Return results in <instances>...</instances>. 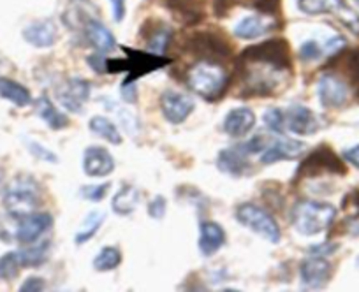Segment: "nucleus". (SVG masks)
I'll use <instances>...</instances> for the list:
<instances>
[{
  "label": "nucleus",
  "instance_id": "f257e3e1",
  "mask_svg": "<svg viewBox=\"0 0 359 292\" xmlns=\"http://www.w3.org/2000/svg\"><path fill=\"white\" fill-rule=\"evenodd\" d=\"M238 74L247 95H269L280 90L292 76L287 41L271 39L247 48L238 58Z\"/></svg>",
  "mask_w": 359,
  "mask_h": 292
},
{
  "label": "nucleus",
  "instance_id": "f03ea898",
  "mask_svg": "<svg viewBox=\"0 0 359 292\" xmlns=\"http://www.w3.org/2000/svg\"><path fill=\"white\" fill-rule=\"evenodd\" d=\"M187 83L199 97L215 102L229 87V74L219 62L199 60L189 69Z\"/></svg>",
  "mask_w": 359,
  "mask_h": 292
},
{
  "label": "nucleus",
  "instance_id": "7ed1b4c3",
  "mask_svg": "<svg viewBox=\"0 0 359 292\" xmlns=\"http://www.w3.org/2000/svg\"><path fill=\"white\" fill-rule=\"evenodd\" d=\"M337 218V208L323 201H298L292 206L291 222L303 236H316L327 231Z\"/></svg>",
  "mask_w": 359,
  "mask_h": 292
},
{
  "label": "nucleus",
  "instance_id": "20e7f679",
  "mask_svg": "<svg viewBox=\"0 0 359 292\" xmlns=\"http://www.w3.org/2000/svg\"><path fill=\"white\" fill-rule=\"evenodd\" d=\"M123 53L127 55V58H111V60H106V72L109 74H115V72L127 71L129 76L123 81L127 83H134L136 80L143 78L148 72H154L157 69L165 67L169 64V58L162 57V55L151 53V51H143V50H133V48H122Z\"/></svg>",
  "mask_w": 359,
  "mask_h": 292
},
{
  "label": "nucleus",
  "instance_id": "39448f33",
  "mask_svg": "<svg viewBox=\"0 0 359 292\" xmlns=\"http://www.w3.org/2000/svg\"><path fill=\"white\" fill-rule=\"evenodd\" d=\"M41 204L39 183L30 176H18L8 185L4 192V206L9 215L22 218L34 213Z\"/></svg>",
  "mask_w": 359,
  "mask_h": 292
},
{
  "label": "nucleus",
  "instance_id": "423d86ee",
  "mask_svg": "<svg viewBox=\"0 0 359 292\" xmlns=\"http://www.w3.org/2000/svg\"><path fill=\"white\" fill-rule=\"evenodd\" d=\"M236 221L241 225H245L247 229H250L252 232L259 235L261 238H264L266 242H269L271 245H277L280 243L282 232L280 225L277 224V221L273 218V215H269L264 208L254 204V202H243L236 208L234 211Z\"/></svg>",
  "mask_w": 359,
  "mask_h": 292
},
{
  "label": "nucleus",
  "instance_id": "0eeeda50",
  "mask_svg": "<svg viewBox=\"0 0 359 292\" xmlns=\"http://www.w3.org/2000/svg\"><path fill=\"white\" fill-rule=\"evenodd\" d=\"M298 9L305 15H334L354 36H359V15L347 0H298Z\"/></svg>",
  "mask_w": 359,
  "mask_h": 292
},
{
  "label": "nucleus",
  "instance_id": "6e6552de",
  "mask_svg": "<svg viewBox=\"0 0 359 292\" xmlns=\"http://www.w3.org/2000/svg\"><path fill=\"white\" fill-rule=\"evenodd\" d=\"M333 173V174H345V166L337 153L331 152L327 146L317 148L316 152L310 153L302 166L298 167V178L302 176H317V174Z\"/></svg>",
  "mask_w": 359,
  "mask_h": 292
},
{
  "label": "nucleus",
  "instance_id": "1a4fd4ad",
  "mask_svg": "<svg viewBox=\"0 0 359 292\" xmlns=\"http://www.w3.org/2000/svg\"><path fill=\"white\" fill-rule=\"evenodd\" d=\"M187 48L201 60H219L231 55V46L224 37L213 32H198L189 39Z\"/></svg>",
  "mask_w": 359,
  "mask_h": 292
},
{
  "label": "nucleus",
  "instance_id": "9d476101",
  "mask_svg": "<svg viewBox=\"0 0 359 292\" xmlns=\"http://www.w3.org/2000/svg\"><path fill=\"white\" fill-rule=\"evenodd\" d=\"M92 85L83 78H69L57 88V101L71 113H81L90 99Z\"/></svg>",
  "mask_w": 359,
  "mask_h": 292
},
{
  "label": "nucleus",
  "instance_id": "9b49d317",
  "mask_svg": "<svg viewBox=\"0 0 359 292\" xmlns=\"http://www.w3.org/2000/svg\"><path fill=\"white\" fill-rule=\"evenodd\" d=\"M333 274L330 260L326 257L312 256L299 264V280H302V288L306 291H319L327 285Z\"/></svg>",
  "mask_w": 359,
  "mask_h": 292
},
{
  "label": "nucleus",
  "instance_id": "f8f14e48",
  "mask_svg": "<svg viewBox=\"0 0 359 292\" xmlns=\"http://www.w3.org/2000/svg\"><path fill=\"white\" fill-rule=\"evenodd\" d=\"M161 111L164 118L172 125L184 123L191 116V113L196 109L194 99L184 92L165 90L161 95Z\"/></svg>",
  "mask_w": 359,
  "mask_h": 292
},
{
  "label": "nucleus",
  "instance_id": "ddd939ff",
  "mask_svg": "<svg viewBox=\"0 0 359 292\" xmlns=\"http://www.w3.org/2000/svg\"><path fill=\"white\" fill-rule=\"evenodd\" d=\"M18 229H16V239L23 245L36 243L44 232L53 228V216L50 213H29V215L18 218Z\"/></svg>",
  "mask_w": 359,
  "mask_h": 292
},
{
  "label": "nucleus",
  "instance_id": "4468645a",
  "mask_svg": "<svg viewBox=\"0 0 359 292\" xmlns=\"http://www.w3.org/2000/svg\"><path fill=\"white\" fill-rule=\"evenodd\" d=\"M317 95L324 108H341L348 99V88L334 74H323L317 85Z\"/></svg>",
  "mask_w": 359,
  "mask_h": 292
},
{
  "label": "nucleus",
  "instance_id": "2eb2a0df",
  "mask_svg": "<svg viewBox=\"0 0 359 292\" xmlns=\"http://www.w3.org/2000/svg\"><path fill=\"white\" fill-rule=\"evenodd\" d=\"M83 171L90 178H104L115 171V159L102 146H88L83 153Z\"/></svg>",
  "mask_w": 359,
  "mask_h": 292
},
{
  "label": "nucleus",
  "instance_id": "dca6fc26",
  "mask_svg": "<svg viewBox=\"0 0 359 292\" xmlns=\"http://www.w3.org/2000/svg\"><path fill=\"white\" fill-rule=\"evenodd\" d=\"M248 155L250 153L243 148V144H238V146H233V148H226L217 157V167L224 174H229L233 178H241L252 171Z\"/></svg>",
  "mask_w": 359,
  "mask_h": 292
},
{
  "label": "nucleus",
  "instance_id": "f3484780",
  "mask_svg": "<svg viewBox=\"0 0 359 292\" xmlns=\"http://www.w3.org/2000/svg\"><path fill=\"white\" fill-rule=\"evenodd\" d=\"M285 125L296 136H312L319 129V120L306 106L292 104L285 113Z\"/></svg>",
  "mask_w": 359,
  "mask_h": 292
},
{
  "label": "nucleus",
  "instance_id": "a211bd4d",
  "mask_svg": "<svg viewBox=\"0 0 359 292\" xmlns=\"http://www.w3.org/2000/svg\"><path fill=\"white\" fill-rule=\"evenodd\" d=\"M305 153V143L294 139H278L262 150L261 162L271 166L280 160H294Z\"/></svg>",
  "mask_w": 359,
  "mask_h": 292
},
{
  "label": "nucleus",
  "instance_id": "6ab92c4d",
  "mask_svg": "<svg viewBox=\"0 0 359 292\" xmlns=\"http://www.w3.org/2000/svg\"><path fill=\"white\" fill-rule=\"evenodd\" d=\"M255 127V115L250 108L247 106H240V108L231 109L224 118V132L231 137H245L252 129Z\"/></svg>",
  "mask_w": 359,
  "mask_h": 292
},
{
  "label": "nucleus",
  "instance_id": "aec40b11",
  "mask_svg": "<svg viewBox=\"0 0 359 292\" xmlns=\"http://www.w3.org/2000/svg\"><path fill=\"white\" fill-rule=\"evenodd\" d=\"M277 27L278 23L275 22V18H269L268 15L247 16V18H243L236 25V29H234V36H236L238 39L252 41L264 36V34L268 32H273Z\"/></svg>",
  "mask_w": 359,
  "mask_h": 292
},
{
  "label": "nucleus",
  "instance_id": "412c9836",
  "mask_svg": "<svg viewBox=\"0 0 359 292\" xmlns=\"http://www.w3.org/2000/svg\"><path fill=\"white\" fill-rule=\"evenodd\" d=\"M85 37L86 41L90 43V46L94 48L97 53H109L116 48V39L115 36L111 34V30L101 23L99 20H88L85 23Z\"/></svg>",
  "mask_w": 359,
  "mask_h": 292
},
{
  "label": "nucleus",
  "instance_id": "4be33fe9",
  "mask_svg": "<svg viewBox=\"0 0 359 292\" xmlns=\"http://www.w3.org/2000/svg\"><path fill=\"white\" fill-rule=\"evenodd\" d=\"M23 39L36 48H50L57 41V25L53 20H37L23 29Z\"/></svg>",
  "mask_w": 359,
  "mask_h": 292
},
{
  "label": "nucleus",
  "instance_id": "5701e85b",
  "mask_svg": "<svg viewBox=\"0 0 359 292\" xmlns=\"http://www.w3.org/2000/svg\"><path fill=\"white\" fill-rule=\"evenodd\" d=\"M226 243V231L217 222H203L199 225V252L205 257H212Z\"/></svg>",
  "mask_w": 359,
  "mask_h": 292
},
{
  "label": "nucleus",
  "instance_id": "b1692460",
  "mask_svg": "<svg viewBox=\"0 0 359 292\" xmlns=\"http://www.w3.org/2000/svg\"><path fill=\"white\" fill-rule=\"evenodd\" d=\"M141 201V192L133 185H122L118 192L111 199V209L116 215H133Z\"/></svg>",
  "mask_w": 359,
  "mask_h": 292
},
{
  "label": "nucleus",
  "instance_id": "393cba45",
  "mask_svg": "<svg viewBox=\"0 0 359 292\" xmlns=\"http://www.w3.org/2000/svg\"><path fill=\"white\" fill-rule=\"evenodd\" d=\"M37 115H39L41 120L53 130H60L69 125L67 116H65L64 113L46 97V95H43V97L37 101Z\"/></svg>",
  "mask_w": 359,
  "mask_h": 292
},
{
  "label": "nucleus",
  "instance_id": "a878e982",
  "mask_svg": "<svg viewBox=\"0 0 359 292\" xmlns=\"http://www.w3.org/2000/svg\"><path fill=\"white\" fill-rule=\"evenodd\" d=\"M0 97L8 99L9 102H13L18 108H25V106L32 102V95H30V92L23 85L2 76H0Z\"/></svg>",
  "mask_w": 359,
  "mask_h": 292
},
{
  "label": "nucleus",
  "instance_id": "bb28decb",
  "mask_svg": "<svg viewBox=\"0 0 359 292\" xmlns=\"http://www.w3.org/2000/svg\"><path fill=\"white\" fill-rule=\"evenodd\" d=\"M88 127L92 132L97 134L99 137H102V139L108 141L109 144H115V146H118V144L122 143V134H120L118 127H116L111 120L106 118V116H101V115L92 116L88 122Z\"/></svg>",
  "mask_w": 359,
  "mask_h": 292
},
{
  "label": "nucleus",
  "instance_id": "cd10ccee",
  "mask_svg": "<svg viewBox=\"0 0 359 292\" xmlns=\"http://www.w3.org/2000/svg\"><path fill=\"white\" fill-rule=\"evenodd\" d=\"M164 2L178 16V20L187 23H196L201 20L203 11L198 0H164Z\"/></svg>",
  "mask_w": 359,
  "mask_h": 292
},
{
  "label": "nucleus",
  "instance_id": "c85d7f7f",
  "mask_svg": "<svg viewBox=\"0 0 359 292\" xmlns=\"http://www.w3.org/2000/svg\"><path fill=\"white\" fill-rule=\"evenodd\" d=\"M171 37H172L171 27L165 25V23H155V25L151 27L150 34L147 36L148 51H151V53L162 55L169 48Z\"/></svg>",
  "mask_w": 359,
  "mask_h": 292
},
{
  "label": "nucleus",
  "instance_id": "c756f323",
  "mask_svg": "<svg viewBox=\"0 0 359 292\" xmlns=\"http://www.w3.org/2000/svg\"><path fill=\"white\" fill-rule=\"evenodd\" d=\"M106 221V215L104 211H90L88 215H86V218L83 221L81 228H79L78 235H76L74 242L76 245H85L88 239L94 238L95 235H97V231L101 229V225L104 224Z\"/></svg>",
  "mask_w": 359,
  "mask_h": 292
},
{
  "label": "nucleus",
  "instance_id": "7c9ffc66",
  "mask_svg": "<svg viewBox=\"0 0 359 292\" xmlns=\"http://www.w3.org/2000/svg\"><path fill=\"white\" fill-rule=\"evenodd\" d=\"M120 263H122V253H120V250L116 249V246H104V249H101V252L95 256L92 266H94V270L99 271V273H106V271L116 270V267L120 266Z\"/></svg>",
  "mask_w": 359,
  "mask_h": 292
},
{
  "label": "nucleus",
  "instance_id": "2f4dec72",
  "mask_svg": "<svg viewBox=\"0 0 359 292\" xmlns=\"http://www.w3.org/2000/svg\"><path fill=\"white\" fill-rule=\"evenodd\" d=\"M48 250H50V242H43L41 245H30L29 249L18 252L20 263L25 267L39 266V264L46 263L48 259Z\"/></svg>",
  "mask_w": 359,
  "mask_h": 292
},
{
  "label": "nucleus",
  "instance_id": "473e14b6",
  "mask_svg": "<svg viewBox=\"0 0 359 292\" xmlns=\"http://www.w3.org/2000/svg\"><path fill=\"white\" fill-rule=\"evenodd\" d=\"M108 102L109 104H106V108L116 113V116H118V122L122 123L123 129L127 130V134H130V136H136V134L140 132V122H137V118L134 116V113H130L129 109L123 108V106H116L115 101H108Z\"/></svg>",
  "mask_w": 359,
  "mask_h": 292
},
{
  "label": "nucleus",
  "instance_id": "72a5a7b5",
  "mask_svg": "<svg viewBox=\"0 0 359 292\" xmlns=\"http://www.w3.org/2000/svg\"><path fill=\"white\" fill-rule=\"evenodd\" d=\"M20 267H22V263H20L18 252H9L0 257V278L2 280H13L18 277Z\"/></svg>",
  "mask_w": 359,
  "mask_h": 292
},
{
  "label": "nucleus",
  "instance_id": "f704fd0d",
  "mask_svg": "<svg viewBox=\"0 0 359 292\" xmlns=\"http://www.w3.org/2000/svg\"><path fill=\"white\" fill-rule=\"evenodd\" d=\"M264 125L268 127L271 132L284 134L285 132V113L278 108H269L262 116Z\"/></svg>",
  "mask_w": 359,
  "mask_h": 292
},
{
  "label": "nucleus",
  "instance_id": "c9c22d12",
  "mask_svg": "<svg viewBox=\"0 0 359 292\" xmlns=\"http://www.w3.org/2000/svg\"><path fill=\"white\" fill-rule=\"evenodd\" d=\"M341 209L348 218H359V190H352L351 194L345 195Z\"/></svg>",
  "mask_w": 359,
  "mask_h": 292
},
{
  "label": "nucleus",
  "instance_id": "e433bc0d",
  "mask_svg": "<svg viewBox=\"0 0 359 292\" xmlns=\"http://www.w3.org/2000/svg\"><path fill=\"white\" fill-rule=\"evenodd\" d=\"M108 183H102V185H86V187L81 188V195L85 199L92 202H99L106 197L108 194Z\"/></svg>",
  "mask_w": 359,
  "mask_h": 292
},
{
  "label": "nucleus",
  "instance_id": "4c0bfd02",
  "mask_svg": "<svg viewBox=\"0 0 359 292\" xmlns=\"http://www.w3.org/2000/svg\"><path fill=\"white\" fill-rule=\"evenodd\" d=\"M323 53H324V48L319 46V43H316V41L303 43L302 48H299V57H302V60L305 62L317 60Z\"/></svg>",
  "mask_w": 359,
  "mask_h": 292
},
{
  "label": "nucleus",
  "instance_id": "58836bf2",
  "mask_svg": "<svg viewBox=\"0 0 359 292\" xmlns=\"http://www.w3.org/2000/svg\"><path fill=\"white\" fill-rule=\"evenodd\" d=\"M165 209H168V202H165V199L162 197V195H157V197H154L148 202V215H150L151 218H155V221L164 218Z\"/></svg>",
  "mask_w": 359,
  "mask_h": 292
},
{
  "label": "nucleus",
  "instance_id": "ea45409f",
  "mask_svg": "<svg viewBox=\"0 0 359 292\" xmlns=\"http://www.w3.org/2000/svg\"><path fill=\"white\" fill-rule=\"evenodd\" d=\"M27 146H29V150L34 153V155L37 157V159L46 160V162H58L57 155H55L53 152H50V150L44 148L43 144L34 143V141H29V144H27Z\"/></svg>",
  "mask_w": 359,
  "mask_h": 292
},
{
  "label": "nucleus",
  "instance_id": "a19ab883",
  "mask_svg": "<svg viewBox=\"0 0 359 292\" xmlns=\"http://www.w3.org/2000/svg\"><path fill=\"white\" fill-rule=\"evenodd\" d=\"M243 148L247 150L250 155H254V153H261L262 150L266 148V137L264 136H254L250 141H245Z\"/></svg>",
  "mask_w": 359,
  "mask_h": 292
},
{
  "label": "nucleus",
  "instance_id": "79ce46f5",
  "mask_svg": "<svg viewBox=\"0 0 359 292\" xmlns=\"http://www.w3.org/2000/svg\"><path fill=\"white\" fill-rule=\"evenodd\" d=\"M44 287H46V281H44V278L29 277L25 281H23V285L20 287V291L22 292H39V291H44Z\"/></svg>",
  "mask_w": 359,
  "mask_h": 292
},
{
  "label": "nucleus",
  "instance_id": "37998d69",
  "mask_svg": "<svg viewBox=\"0 0 359 292\" xmlns=\"http://www.w3.org/2000/svg\"><path fill=\"white\" fill-rule=\"evenodd\" d=\"M278 2L280 0H255V8L262 13V15L273 16L278 11Z\"/></svg>",
  "mask_w": 359,
  "mask_h": 292
},
{
  "label": "nucleus",
  "instance_id": "c03bdc74",
  "mask_svg": "<svg viewBox=\"0 0 359 292\" xmlns=\"http://www.w3.org/2000/svg\"><path fill=\"white\" fill-rule=\"evenodd\" d=\"M337 250H338V245H334V243H320V245L310 246L309 252L317 257H327L331 256V253L337 252Z\"/></svg>",
  "mask_w": 359,
  "mask_h": 292
},
{
  "label": "nucleus",
  "instance_id": "a18cd8bd",
  "mask_svg": "<svg viewBox=\"0 0 359 292\" xmlns=\"http://www.w3.org/2000/svg\"><path fill=\"white\" fill-rule=\"evenodd\" d=\"M88 65L94 69L97 74H106V58L102 57V53L90 55L88 57Z\"/></svg>",
  "mask_w": 359,
  "mask_h": 292
},
{
  "label": "nucleus",
  "instance_id": "49530a36",
  "mask_svg": "<svg viewBox=\"0 0 359 292\" xmlns=\"http://www.w3.org/2000/svg\"><path fill=\"white\" fill-rule=\"evenodd\" d=\"M109 2H111L113 18L116 23H120L126 18V0H109Z\"/></svg>",
  "mask_w": 359,
  "mask_h": 292
},
{
  "label": "nucleus",
  "instance_id": "de8ad7c7",
  "mask_svg": "<svg viewBox=\"0 0 359 292\" xmlns=\"http://www.w3.org/2000/svg\"><path fill=\"white\" fill-rule=\"evenodd\" d=\"M344 159L359 169V144H355V146H352V148L345 150Z\"/></svg>",
  "mask_w": 359,
  "mask_h": 292
}]
</instances>
